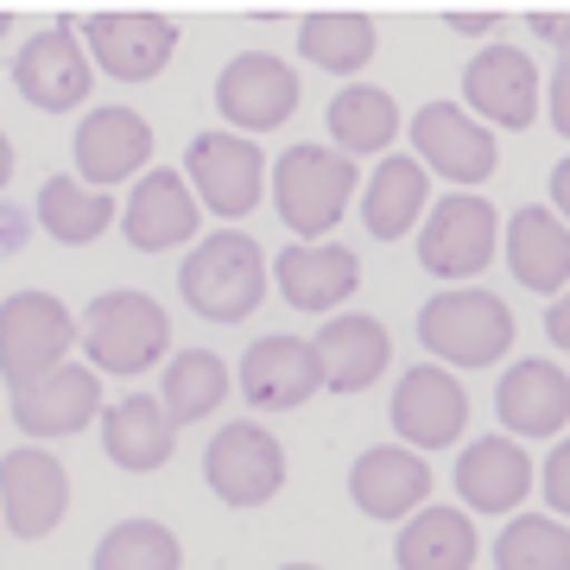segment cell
<instances>
[{
    "label": "cell",
    "instance_id": "cell-44",
    "mask_svg": "<svg viewBox=\"0 0 570 570\" xmlns=\"http://www.w3.org/2000/svg\"><path fill=\"white\" fill-rule=\"evenodd\" d=\"M7 26H13V20H7V13H0V39H7Z\"/></svg>",
    "mask_w": 570,
    "mask_h": 570
},
{
    "label": "cell",
    "instance_id": "cell-19",
    "mask_svg": "<svg viewBox=\"0 0 570 570\" xmlns=\"http://www.w3.org/2000/svg\"><path fill=\"white\" fill-rule=\"evenodd\" d=\"M273 285L285 292L292 311L330 317L336 305L355 298V285H362V254H348L343 242H292L285 254H273Z\"/></svg>",
    "mask_w": 570,
    "mask_h": 570
},
{
    "label": "cell",
    "instance_id": "cell-10",
    "mask_svg": "<svg viewBox=\"0 0 570 570\" xmlns=\"http://www.w3.org/2000/svg\"><path fill=\"white\" fill-rule=\"evenodd\" d=\"M70 159H77V178L89 184V190H108V184H140L146 171H153V127H146L140 108L127 102H102L89 108L77 121V134H70Z\"/></svg>",
    "mask_w": 570,
    "mask_h": 570
},
{
    "label": "cell",
    "instance_id": "cell-34",
    "mask_svg": "<svg viewBox=\"0 0 570 570\" xmlns=\"http://www.w3.org/2000/svg\"><path fill=\"white\" fill-rule=\"evenodd\" d=\"M494 570H570V527L546 513H513L494 539Z\"/></svg>",
    "mask_w": 570,
    "mask_h": 570
},
{
    "label": "cell",
    "instance_id": "cell-25",
    "mask_svg": "<svg viewBox=\"0 0 570 570\" xmlns=\"http://www.w3.org/2000/svg\"><path fill=\"white\" fill-rule=\"evenodd\" d=\"M508 266L527 292H570V223L551 204H527L508 223Z\"/></svg>",
    "mask_w": 570,
    "mask_h": 570
},
{
    "label": "cell",
    "instance_id": "cell-36",
    "mask_svg": "<svg viewBox=\"0 0 570 570\" xmlns=\"http://www.w3.org/2000/svg\"><path fill=\"white\" fill-rule=\"evenodd\" d=\"M532 32L558 51V63H570V13H532Z\"/></svg>",
    "mask_w": 570,
    "mask_h": 570
},
{
    "label": "cell",
    "instance_id": "cell-2",
    "mask_svg": "<svg viewBox=\"0 0 570 570\" xmlns=\"http://www.w3.org/2000/svg\"><path fill=\"white\" fill-rule=\"evenodd\" d=\"M355 190H362L355 159L336 153V146L305 140L279 153V165H273V209L298 242H324L330 228L343 223V209L355 204Z\"/></svg>",
    "mask_w": 570,
    "mask_h": 570
},
{
    "label": "cell",
    "instance_id": "cell-32",
    "mask_svg": "<svg viewBox=\"0 0 570 570\" xmlns=\"http://www.w3.org/2000/svg\"><path fill=\"white\" fill-rule=\"evenodd\" d=\"M374 45H381V32H374L367 13H311V20H298V51L330 77H355L374 58Z\"/></svg>",
    "mask_w": 570,
    "mask_h": 570
},
{
    "label": "cell",
    "instance_id": "cell-4",
    "mask_svg": "<svg viewBox=\"0 0 570 570\" xmlns=\"http://www.w3.org/2000/svg\"><path fill=\"white\" fill-rule=\"evenodd\" d=\"M77 343H82V324L70 317V305L58 292L26 285L13 298H0V381L13 393L39 387L45 374H58Z\"/></svg>",
    "mask_w": 570,
    "mask_h": 570
},
{
    "label": "cell",
    "instance_id": "cell-30",
    "mask_svg": "<svg viewBox=\"0 0 570 570\" xmlns=\"http://www.w3.org/2000/svg\"><path fill=\"white\" fill-rule=\"evenodd\" d=\"M324 121L336 134V153H348V159L355 153H387L393 134H400V102L374 82H348V89H336Z\"/></svg>",
    "mask_w": 570,
    "mask_h": 570
},
{
    "label": "cell",
    "instance_id": "cell-23",
    "mask_svg": "<svg viewBox=\"0 0 570 570\" xmlns=\"http://www.w3.org/2000/svg\"><path fill=\"white\" fill-rule=\"evenodd\" d=\"M456 494L475 513H513L532 494V456L520 450V438H475L456 456Z\"/></svg>",
    "mask_w": 570,
    "mask_h": 570
},
{
    "label": "cell",
    "instance_id": "cell-18",
    "mask_svg": "<svg viewBox=\"0 0 570 570\" xmlns=\"http://www.w3.org/2000/svg\"><path fill=\"white\" fill-rule=\"evenodd\" d=\"M324 387V362H317V343L292 336V330H273V336H254L242 355V393L266 412H292L311 406V393Z\"/></svg>",
    "mask_w": 570,
    "mask_h": 570
},
{
    "label": "cell",
    "instance_id": "cell-45",
    "mask_svg": "<svg viewBox=\"0 0 570 570\" xmlns=\"http://www.w3.org/2000/svg\"><path fill=\"white\" fill-rule=\"evenodd\" d=\"M0 527H7V520H0Z\"/></svg>",
    "mask_w": 570,
    "mask_h": 570
},
{
    "label": "cell",
    "instance_id": "cell-27",
    "mask_svg": "<svg viewBox=\"0 0 570 570\" xmlns=\"http://www.w3.org/2000/svg\"><path fill=\"white\" fill-rule=\"evenodd\" d=\"M419 216H431V178L412 153H387L374 165V178L362 184V223L374 242H400L419 228Z\"/></svg>",
    "mask_w": 570,
    "mask_h": 570
},
{
    "label": "cell",
    "instance_id": "cell-7",
    "mask_svg": "<svg viewBox=\"0 0 570 570\" xmlns=\"http://www.w3.org/2000/svg\"><path fill=\"white\" fill-rule=\"evenodd\" d=\"M508 242V228L494 223V204L475 190H456L444 204H431L419 228V266L431 279H475L494 261V247Z\"/></svg>",
    "mask_w": 570,
    "mask_h": 570
},
{
    "label": "cell",
    "instance_id": "cell-1",
    "mask_svg": "<svg viewBox=\"0 0 570 570\" xmlns=\"http://www.w3.org/2000/svg\"><path fill=\"white\" fill-rule=\"evenodd\" d=\"M266 247L247 228H216L178 261V298L209 324H242L266 298Z\"/></svg>",
    "mask_w": 570,
    "mask_h": 570
},
{
    "label": "cell",
    "instance_id": "cell-9",
    "mask_svg": "<svg viewBox=\"0 0 570 570\" xmlns=\"http://www.w3.org/2000/svg\"><path fill=\"white\" fill-rule=\"evenodd\" d=\"M204 475L216 489V501H228V508H266L285 489V444L266 425H254V419H235V425H223L209 438Z\"/></svg>",
    "mask_w": 570,
    "mask_h": 570
},
{
    "label": "cell",
    "instance_id": "cell-15",
    "mask_svg": "<svg viewBox=\"0 0 570 570\" xmlns=\"http://www.w3.org/2000/svg\"><path fill=\"white\" fill-rule=\"evenodd\" d=\"M63 508H70V475L45 444H20L0 456V520L13 539L58 532Z\"/></svg>",
    "mask_w": 570,
    "mask_h": 570
},
{
    "label": "cell",
    "instance_id": "cell-26",
    "mask_svg": "<svg viewBox=\"0 0 570 570\" xmlns=\"http://www.w3.org/2000/svg\"><path fill=\"white\" fill-rule=\"evenodd\" d=\"M171 444H178V419H171L165 400H153V393H127V400H115V406L102 412V450L127 469V475L165 469Z\"/></svg>",
    "mask_w": 570,
    "mask_h": 570
},
{
    "label": "cell",
    "instance_id": "cell-33",
    "mask_svg": "<svg viewBox=\"0 0 570 570\" xmlns=\"http://www.w3.org/2000/svg\"><path fill=\"white\" fill-rule=\"evenodd\" d=\"M184 546L165 520H121L102 532V546L89 558V570H178Z\"/></svg>",
    "mask_w": 570,
    "mask_h": 570
},
{
    "label": "cell",
    "instance_id": "cell-42",
    "mask_svg": "<svg viewBox=\"0 0 570 570\" xmlns=\"http://www.w3.org/2000/svg\"><path fill=\"white\" fill-rule=\"evenodd\" d=\"M7 184H13V140L0 134V190H7Z\"/></svg>",
    "mask_w": 570,
    "mask_h": 570
},
{
    "label": "cell",
    "instance_id": "cell-21",
    "mask_svg": "<svg viewBox=\"0 0 570 570\" xmlns=\"http://www.w3.org/2000/svg\"><path fill=\"white\" fill-rule=\"evenodd\" d=\"M431 494V463L406 444H374L348 469V501L367 520H412Z\"/></svg>",
    "mask_w": 570,
    "mask_h": 570
},
{
    "label": "cell",
    "instance_id": "cell-31",
    "mask_svg": "<svg viewBox=\"0 0 570 570\" xmlns=\"http://www.w3.org/2000/svg\"><path fill=\"white\" fill-rule=\"evenodd\" d=\"M159 400L178 425H197L228 400V362L216 348H178L165 362V381H159Z\"/></svg>",
    "mask_w": 570,
    "mask_h": 570
},
{
    "label": "cell",
    "instance_id": "cell-5",
    "mask_svg": "<svg viewBox=\"0 0 570 570\" xmlns=\"http://www.w3.org/2000/svg\"><path fill=\"white\" fill-rule=\"evenodd\" d=\"M419 343L438 355V367H494L513 348V311L494 292L456 285L419 305Z\"/></svg>",
    "mask_w": 570,
    "mask_h": 570
},
{
    "label": "cell",
    "instance_id": "cell-39",
    "mask_svg": "<svg viewBox=\"0 0 570 570\" xmlns=\"http://www.w3.org/2000/svg\"><path fill=\"white\" fill-rule=\"evenodd\" d=\"M551 209H558V216L570 223V153L551 165Z\"/></svg>",
    "mask_w": 570,
    "mask_h": 570
},
{
    "label": "cell",
    "instance_id": "cell-38",
    "mask_svg": "<svg viewBox=\"0 0 570 570\" xmlns=\"http://www.w3.org/2000/svg\"><path fill=\"white\" fill-rule=\"evenodd\" d=\"M546 336H551V343H558V348L570 355V292H564V298H558V305L546 311Z\"/></svg>",
    "mask_w": 570,
    "mask_h": 570
},
{
    "label": "cell",
    "instance_id": "cell-14",
    "mask_svg": "<svg viewBox=\"0 0 570 570\" xmlns=\"http://www.w3.org/2000/svg\"><path fill=\"white\" fill-rule=\"evenodd\" d=\"M197 216H204V204H197V190H190V178L184 171H171V165H153L134 190H127L121 204V235L134 254H165V247H197L204 235H197Z\"/></svg>",
    "mask_w": 570,
    "mask_h": 570
},
{
    "label": "cell",
    "instance_id": "cell-8",
    "mask_svg": "<svg viewBox=\"0 0 570 570\" xmlns=\"http://www.w3.org/2000/svg\"><path fill=\"white\" fill-rule=\"evenodd\" d=\"M89 77H96V58H89L77 20H51L45 32L26 39V51H13V89L39 115H70L77 102H89Z\"/></svg>",
    "mask_w": 570,
    "mask_h": 570
},
{
    "label": "cell",
    "instance_id": "cell-20",
    "mask_svg": "<svg viewBox=\"0 0 570 570\" xmlns=\"http://www.w3.org/2000/svg\"><path fill=\"white\" fill-rule=\"evenodd\" d=\"M102 406V374L89 362H63L58 374H45L39 387L13 393V425L26 431V438H39V444H51V438H77Z\"/></svg>",
    "mask_w": 570,
    "mask_h": 570
},
{
    "label": "cell",
    "instance_id": "cell-16",
    "mask_svg": "<svg viewBox=\"0 0 570 570\" xmlns=\"http://www.w3.org/2000/svg\"><path fill=\"white\" fill-rule=\"evenodd\" d=\"M82 45H89L102 77L153 82L178 51V20H165V13H96L82 26Z\"/></svg>",
    "mask_w": 570,
    "mask_h": 570
},
{
    "label": "cell",
    "instance_id": "cell-43",
    "mask_svg": "<svg viewBox=\"0 0 570 570\" xmlns=\"http://www.w3.org/2000/svg\"><path fill=\"white\" fill-rule=\"evenodd\" d=\"M279 570H324V564H279Z\"/></svg>",
    "mask_w": 570,
    "mask_h": 570
},
{
    "label": "cell",
    "instance_id": "cell-40",
    "mask_svg": "<svg viewBox=\"0 0 570 570\" xmlns=\"http://www.w3.org/2000/svg\"><path fill=\"white\" fill-rule=\"evenodd\" d=\"M444 26L450 32H463V39H489L501 20H494V13H456V20H444Z\"/></svg>",
    "mask_w": 570,
    "mask_h": 570
},
{
    "label": "cell",
    "instance_id": "cell-11",
    "mask_svg": "<svg viewBox=\"0 0 570 570\" xmlns=\"http://www.w3.org/2000/svg\"><path fill=\"white\" fill-rule=\"evenodd\" d=\"M216 108L235 134H273V127L292 121L298 108V70L273 51H242L216 70Z\"/></svg>",
    "mask_w": 570,
    "mask_h": 570
},
{
    "label": "cell",
    "instance_id": "cell-22",
    "mask_svg": "<svg viewBox=\"0 0 570 570\" xmlns=\"http://www.w3.org/2000/svg\"><path fill=\"white\" fill-rule=\"evenodd\" d=\"M311 343H317V362H324V387H336V393H367L393 362L387 324L367 317V311H336V317H324V330Z\"/></svg>",
    "mask_w": 570,
    "mask_h": 570
},
{
    "label": "cell",
    "instance_id": "cell-29",
    "mask_svg": "<svg viewBox=\"0 0 570 570\" xmlns=\"http://www.w3.org/2000/svg\"><path fill=\"white\" fill-rule=\"evenodd\" d=\"M400 570H469L475 564V527L463 508H419L400 527Z\"/></svg>",
    "mask_w": 570,
    "mask_h": 570
},
{
    "label": "cell",
    "instance_id": "cell-35",
    "mask_svg": "<svg viewBox=\"0 0 570 570\" xmlns=\"http://www.w3.org/2000/svg\"><path fill=\"white\" fill-rule=\"evenodd\" d=\"M546 501L570 520V438L546 456Z\"/></svg>",
    "mask_w": 570,
    "mask_h": 570
},
{
    "label": "cell",
    "instance_id": "cell-6",
    "mask_svg": "<svg viewBox=\"0 0 570 570\" xmlns=\"http://www.w3.org/2000/svg\"><path fill=\"white\" fill-rule=\"evenodd\" d=\"M184 178H190V190H197L204 209L242 223L266 190V153L247 134H235V127H204V134H190V146H184Z\"/></svg>",
    "mask_w": 570,
    "mask_h": 570
},
{
    "label": "cell",
    "instance_id": "cell-13",
    "mask_svg": "<svg viewBox=\"0 0 570 570\" xmlns=\"http://www.w3.org/2000/svg\"><path fill=\"white\" fill-rule=\"evenodd\" d=\"M412 153L425 171H438L444 184H482L494 178V165H501V146L494 134L463 102H425L412 115Z\"/></svg>",
    "mask_w": 570,
    "mask_h": 570
},
{
    "label": "cell",
    "instance_id": "cell-37",
    "mask_svg": "<svg viewBox=\"0 0 570 570\" xmlns=\"http://www.w3.org/2000/svg\"><path fill=\"white\" fill-rule=\"evenodd\" d=\"M551 127H558V134H564L570 140V63H558V70H551Z\"/></svg>",
    "mask_w": 570,
    "mask_h": 570
},
{
    "label": "cell",
    "instance_id": "cell-41",
    "mask_svg": "<svg viewBox=\"0 0 570 570\" xmlns=\"http://www.w3.org/2000/svg\"><path fill=\"white\" fill-rule=\"evenodd\" d=\"M20 235H26V216H20V209H0V254L20 242Z\"/></svg>",
    "mask_w": 570,
    "mask_h": 570
},
{
    "label": "cell",
    "instance_id": "cell-24",
    "mask_svg": "<svg viewBox=\"0 0 570 570\" xmlns=\"http://www.w3.org/2000/svg\"><path fill=\"white\" fill-rule=\"evenodd\" d=\"M494 412H501V425L513 438H551V431H564L570 419V374L558 362H513L501 374V393H494Z\"/></svg>",
    "mask_w": 570,
    "mask_h": 570
},
{
    "label": "cell",
    "instance_id": "cell-17",
    "mask_svg": "<svg viewBox=\"0 0 570 570\" xmlns=\"http://www.w3.org/2000/svg\"><path fill=\"white\" fill-rule=\"evenodd\" d=\"M463 102L482 127H532L539 115V63L513 45H482L463 63Z\"/></svg>",
    "mask_w": 570,
    "mask_h": 570
},
{
    "label": "cell",
    "instance_id": "cell-3",
    "mask_svg": "<svg viewBox=\"0 0 570 570\" xmlns=\"http://www.w3.org/2000/svg\"><path fill=\"white\" fill-rule=\"evenodd\" d=\"M82 355L96 374H146V367L171 355V311L153 298V292H134V285H115L102 298H89L82 311Z\"/></svg>",
    "mask_w": 570,
    "mask_h": 570
},
{
    "label": "cell",
    "instance_id": "cell-28",
    "mask_svg": "<svg viewBox=\"0 0 570 570\" xmlns=\"http://www.w3.org/2000/svg\"><path fill=\"white\" fill-rule=\"evenodd\" d=\"M115 216H121V204H115L108 190H89V184L70 178V171L45 178L39 197H32V223H39L58 247H89L96 235H108Z\"/></svg>",
    "mask_w": 570,
    "mask_h": 570
},
{
    "label": "cell",
    "instance_id": "cell-12",
    "mask_svg": "<svg viewBox=\"0 0 570 570\" xmlns=\"http://www.w3.org/2000/svg\"><path fill=\"white\" fill-rule=\"evenodd\" d=\"M393 431H400V444L406 450H444L463 438L469 425V393L463 381L438 362H419L406 367L400 381H393V406H387Z\"/></svg>",
    "mask_w": 570,
    "mask_h": 570
}]
</instances>
